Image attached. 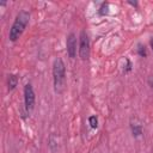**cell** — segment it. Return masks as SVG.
<instances>
[{"instance_id":"obj_1","label":"cell","mask_w":153,"mask_h":153,"mask_svg":"<svg viewBox=\"0 0 153 153\" xmlns=\"http://www.w3.org/2000/svg\"><path fill=\"white\" fill-rule=\"evenodd\" d=\"M30 22V13L27 11H20L17 16L16 19L10 29V33H8V38L11 42H16L19 39V37L23 35L24 30L26 29L27 24Z\"/></svg>"},{"instance_id":"obj_2","label":"cell","mask_w":153,"mask_h":153,"mask_svg":"<svg viewBox=\"0 0 153 153\" xmlns=\"http://www.w3.org/2000/svg\"><path fill=\"white\" fill-rule=\"evenodd\" d=\"M53 80H54V90L55 92L60 93L63 90L65 81H66V66L62 59L57 57L54 60L53 63Z\"/></svg>"},{"instance_id":"obj_3","label":"cell","mask_w":153,"mask_h":153,"mask_svg":"<svg viewBox=\"0 0 153 153\" xmlns=\"http://www.w3.org/2000/svg\"><path fill=\"white\" fill-rule=\"evenodd\" d=\"M79 56L81 60H87L90 56V39H88V35L86 33V31H81L79 35Z\"/></svg>"},{"instance_id":"obj_4","label":"cell","mask_w":153,"mask_h":153,"mask_svg":"<svg viewBox=\"0 0 153 153\" xmlns=\"http://www.w3.org/2000/svg\"><path fill=\"white\" fill-rule=\"evenodd\" d=\"M35 102H36V96H35V91L32 88V85L31 84H26L24 86V104H25V109L27 111L33 110Z\"/></svg>"},{"instance_id":"obj_5","label":"cell","mask_w":153,"mask_h":153,"mask_svg":"<svg viewBox=\"0 0 153 153\" xmlns=\"http://www.w3.org/2000/svg\"><path fill=\"white\" fill-rule=\"evenodd\" d=\"M66 49H67V54L71 59H75L76 56V36L75 33L71 32L67 36L66 39Z\"/></svg>"},{"instance_id":"obj_6","label":"cell","mask_w":153,"mask_h":153,"mask_svg":"<svg viewBox=\"0 0 153 153\" xmlns=\"http://www.w3.org/2000/svg\"><path fill=\"white\" fill-rule=\"evenodd\" d=\"M18 85V76L14 75V74H10L8 78H7V88L8 91H12L17 87Z\"/></svg>"},{"instance_id":"obj_7","label":"cell","mask_w":153,"mask_h":153,"mask_svg":"<svg viewBox=\"0 0 153 153\" xmlns=\"http://www.w3.org/2000/svg\"><path fill=\"white\" fill-rule=\"evenodd\" d=\"M130 129H131V133H133V136L137 137L142 134V127L137 123H131L130 124Z\"/></svg>"},{"instance_id":"obj_8","label":"cell","mask_w":153,"mask_h":153,"mask_svg":"<svg viewBox=\"0 0 153 153\" xmlns=\"http://www.w3.org/2000/svg\"><path fill=\"white\" fill-rule=\"evenodd\" d=\"M98 13H99L100 16L108 14V13H109V4H108V2H103V4L100 5L99 10H98Z\"/></svg>"},{"instance_id":"obj_9","label":"cell","mask_w":153,"mask_h":153,"mask_svg":"<svg viewBox=\"0 0 153 153\" xmlns=\"http://www.w3.org/2000/svg\"><path fill=\"white\" fill-rule=\"evenodd\" d=\"M137 54L141 57H146L147 56V51H146V48H145L143 44H137Z\"/></svg>"},{"instance_id":"obj_10","label":"cell","mask_w":153,"mask_h":153,"mask_svg":"<svg viewBox=\"0 0 153 153\" xmlns=\"http://www.w3.org/2000/svg\"><path fill=\"white\" fill-rule=\"evenodd\" d=\"M88 123H90V126H91V128H97L98 127V118L96 117V116H90L88 117Z\"/></svg>"},{"instance_id":"obj_11","label":"cell","mask_w":153,"mask_h":153,"mask_svg":"<svg viewBox=\"0 0 153 153\" xmlns=\"http://www.w3.org/2000/svg\"><path fill=\"white\" fill-rule=\"evenodd\" d=\"M148 84H149V86L153 88V76H149V78H148Z\"/></svg>"},{"instance_id":"obj_12","label":"cell","mask_w":153,"mask_h":153,"mask_svg":"<svg viewBox=\"0 0 153 153\" xmlns=\"http://www.w3.org/2000/svg\"><path fill=\"white\" fill-rule=\"evenodd\" d=\"M149 44H151V48H152V51H153V37L149 39Z\"/></svg>"},{"instance_id":"obj_13","label":"cell","mask_w":153,"mask_h":153,"mask_svg":"<svg viewBox=\"0 0 153 153\" xmlns=\"http://www.w3.org/2000/svg\"><path fill=\"white\" fill-rule=\"evenodd\" d=\"M128 2H129L130 5H133V6H137V2H136V1H134V2H133V1H128Z\"/></svg>"}]
</instances>
